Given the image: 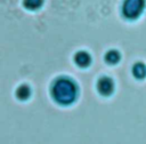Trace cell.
I'll return each mask as SVG.
<instances>
[{
  "mask_svg": "<svg viewBox=\"0 0 146 144\" xmlns=\"http://www.w3.org/2000/svg\"><path fill=\"white\" fill-rule=\"evenodd\" d=\"M132 74L137 79H144L146 75V66L143 63H136L132 67Z\"/></svg>",
  "mask_w": 146,
  "mask_h": 144,
  "instance_id": "5b68a950",
  "label": "cell"
},
{
  "mask_svg": "<svg viewBox=\"0 0 146 144\" xmlns=\"http://www.w3.org/2000/svg\"><path fill=\"white\" fill-rule=\"evenodd\" d=\"M74 62L79 67H87L91 63V57L87 51H78L74 56Z\"/></svg>",
  "mask_w": 146,
  "mask_h": 144,
  "instance_id": "277c9868",
  "label": "cell"
},
{
  "mask_svg": "<svg viewBox=\"0 0 146 144\" xmlns=\"http://www.w3.org/2000/svg\"><path fill=\"white\" fill-rule=\"evenodd\" d=\"M145 0H124L122 6V14L129 19L137 18L144 10Z\"/></svg>",
  "mask_w": 146,
  "mask_h": 144,
  "instance_id": "7a4b0ae2",
  "label": "cell"
},
{
  "mask_svg": "<svg viewBox=\"0 0 146 144\" xmlns=\"http://www.w3.org/2000/svg\"><path fill=\"white\" fill-rule=\"evenodd\" d=\"M50 93L52 98L58 104L70 105L78 96V86L71 78L60 77L54 81Z\"/></svg>",
  "mask_w": 146,
  "mask_h": 144,
  "instance_id": "6da1fadb",
  "label": "cell"
},
{
  "mask_svg": "<svg viewBox=\"0 0 146 144\" xmlns=\"http://www.w3.org/2000/svg\"><path fill=\"white\" fill-rule=\"evenodd\" d=\"M30 95H31V90L27 85H22L16 90V96L19 99H26L30 97Z\"/></svg>",
  "mask_w": 146,
  "mask_h": 144,
  "instance_id": "52a82bcc",
  "label": "cell"
},
{
  "mask_svg": "<svg viewBox=\"0 0 146 144\" xmlns=\"http://www.w3.org/2000/svg\"><path fill=\"white\" fill-rule=\"evenodd\" d=\"M97 90L103 96H110L114 90V82L110 77H102L97 81Z\"/></svg>",
  "mask_w": 146,
  "mask_h": 144,
  "instance_id": "3957f363",
  "label": "cell"
},
{
  "mask_svg": "<svg viewBox=\"0 0 146 144\" xmlns=\"http://www.w3.org/2000/svg\"><path fill=\"white\" fill-rule=\"evenodd\" d=\"M23 3L25 6V8L31 9V10H35L42 6L43 0H24Z\"/></svg>",
  "mask_w": 146,
  "mask_h": 144,
  "instance_id": "ba28073f",
  "label": "cell"
},
{
  "mask_svg": "<svg viewBox=\"0 0 146 144\" xmlns=\"http://www.w3.org/2000/svg\"><path fill=\"white\" fill-rule=\"evenodd\" d=\"M105 61L108 64H116L120 61V53L117 50H108L105 54Z\"/></svg>",
  "mask_w": 146,
  "mask_h": 144,
  "instance_id": "8992f818",
  "label": "cell"
}]
</instances>
